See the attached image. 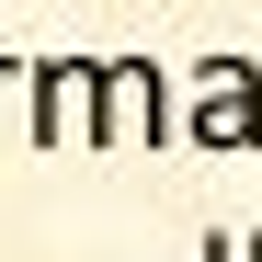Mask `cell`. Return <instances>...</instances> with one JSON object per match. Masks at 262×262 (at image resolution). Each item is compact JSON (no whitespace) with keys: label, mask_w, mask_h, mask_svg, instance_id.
Listing matches in <instances>:
<instances>
[{"label":"cell","mask_w":262,"mask_h":262,"mask_svg":"<svg viewBox=\"0 0 262 262\" xmlns=\"http://www.w3.org/2000/svg\"><path fill=\"white\" fill-rule=\"evenodd\" d=\"M194 262H228V228H205V239H194Z\"/></svg>","instance_id":"5b68a950"},{"label":"cell","mask_w":262,"mask_h":262,"mask_svg":"<svg viewBox=\"0 0 262 262\" xmlns=\"http://www.w3.org/2000/svg\"><path fill=\"white\" fill-rule=\"evenodd\" d=\"M12 103L34 114V148H80L92 137V57H23Z\"/></svg>","instance_id":"3957f363"},{"label":"cell","mask_w":262,"mask_h":262,"mask_svg":"<svg viewBox=\"0 0 262 262\" xmlns=\"http://www.w3.org/2000/svg\"><path fill=\"white\" fill-rule=\"evenodd\" d=\"M171 148H262V57H239V46H216L205 69H194V92L171 103Z\"/></svg>","instance_id":"6da1fadb"},{"label":"cell","mask_w":262,"mask_h":262,"mask_svg":"<svg viewBox=\"0 0 262 262\" xmlns=\"http://www.w3.org/2000/svg\"><path fill=\"white\" fill-rule=\"evenodd\" d=\"M228 262H262V228H239V239H228Z\"/></svg>","instance_id":"8992f818"},{"label":"cell","mask_w":262,"mask_h":262,"mask_svg":"<svg viewBox=\"0 0 262 262\" xmlns=\"http://www.w3.org/2000/svg\"><path fill=\"white\" fill-rule=\"evenodd\" d=\"M80 148H171V69L137 57H92V137Z\"/></svg>","instance_id":"7a4b0ae2"},{"label":"cell","mask_w":262,"mask_h":262,"mask_svg":"<svg viewBox=\"0 0 262 262\" xmlns=\"http://www.w3.org/2000/svg\"><path fill=\"white\" fill-rule=\"evenodd\" d=\"M12 92H23V57H12V46H0V114H12Z\"/></svg>","instance_id":"277c9868"}]
</instances>
